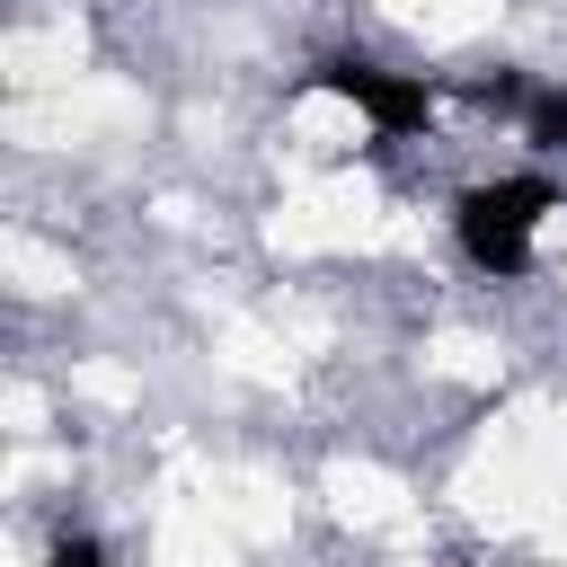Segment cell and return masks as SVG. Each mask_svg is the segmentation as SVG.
<instances>
[{"instance_id":"6da1fadb","label":"cell","mask_w":567,"mask_h":567,"mask_svg":"<svg viewBox=\"0 0 567 567\" xmlns=\"http://www.w3.org/2000/svg\"><path fill=\"white\" fill-rule=\"evenodd\" d=\"M549 213H558V177H549V168L478 177V186H461V195H452V248H461L487 284H523Z\"/></svg>"},{"instance_id":"3957f363","label":"cell","mask_w":567,"mask_h":567,"mask_svg":"<svg viewBox=\"0 0 567 567\" xmlns=\"http://www.w3.org/2000/svg\"><path fill=\"white\" fill-rule=\"evenodd\" d=\"M523 142L540 151V159H567V80H532V97H523Z\"/></svg>"},{"instance_id":"5b68a950","label":"cell","mask_w":567,"mask_h":567,"mask_svg":"<svg viewBox=\"0 0 567 567\" xmlns=\"http://www.w3.org/2000/svg\"><path fill=\"white\" fill-rule=\"evenodd\" d=\"M44 567H106V540H97V532H62V540L44 549Z\"/></svg>"},{"instance_id":"7a4b0ae2","label":"cell","mask_w":567,"mask_h":567,"mask_svg":"<svg viewBox=\"0 0 567 567\" xmlns=\"http://www.w3.org/2000/svg\"><path fill=\"white\" fill-rule=\"evenodd\" d=\"M310 89L319 97H346L381 142H408L434 124V80L425 71H381L372 53H319L310 62Z\"/></svg>"},{"instance_id":"277c9868","label":"cell","mask_w":567,"mask_h":567,"mask_svg":"<svg viewBox=\"0 0 567 567\" xmlns=\"http://www.w3.org/2000/svg\"><path fill=\"white\" fill-rule=\"evenodd\" d=\"M461 97H470V106H487V115H523V97H532V71H514V62H487V71H470V80H461Z\"/></svg>"}]
</instances>
